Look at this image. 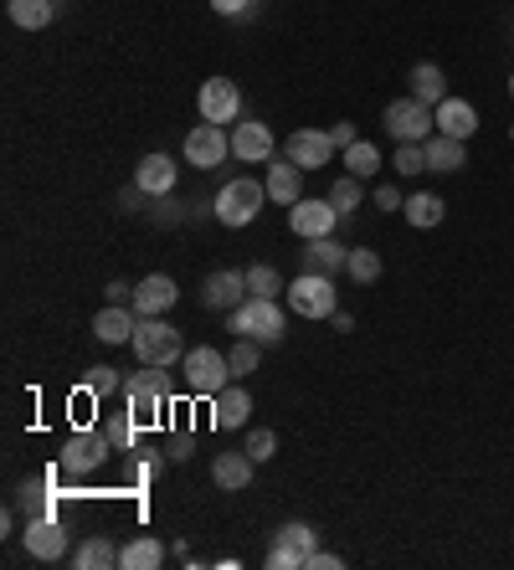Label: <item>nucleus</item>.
I'll return each mask as SVG.
<instances>
[{
    "label": "nucleus",
    "instance_id": "24",
    "mask_svg": "<svg viewBox=\"0 0 514 570\" xmlns=\"http://www.w3.org/2000/svg\"><path fill=\"white\" fill-rule=\"evenodd\" d=\"M344 263H350V247H340L335 236H314L304 247V272H325V278H335V272H344Z\"/></svg>",
    "mask_w": 514,
    "mask_h": 570
},
{
    "label": "nucleus",
    "instance_id": "8",
    "mask_svg": "<svg viewBox=\"0 0 514 570\" xmlns=\"http://www.w3.org/2000/svg\"><path fill=\"white\" fill-rule=\"evenodd\" d=\"M165 402H171V391H165V370L144 365L139 375L124 381V406L139 417V427H150V421L165 417Z\"/></svg>",
    "mask_w": 514,
    "mask_h": 570
},
{
    "label": "nucleus",
    "instance_id": "18",
    "mask_svg": "<svg viewBox=\"0 0 514 570\" xmlns=\"http://www.w3.org/2000/svg\"><path fill=\"white\" fill-rule=\"evenodd\" d=\"M135 329H139L135 303H129V309H124V303H108V309L93 314V335H98L103 345H135Z\"/></svg>",
    "mask_w": 514,
    "mask_h": 570
},
{
    "label": "nucleus",
    "instance_id": "6",
    "mask_svg": "<svg viewBox=\"0 0 514 570\" xmlns=\"http://www.w3.org/2000/svg\"><path fill=\"white\" fill-rule=\"evenodd\" d=\"M381 124H386V135L396 139V144H422V139L437 135V118H432L428 103H417L407 93V98L386 103V114H381Z\"/></svg>",
    "mask_w": 514,
    "mask_h": 570
},
{
    "label": "nucleus",
    "instance_id": "16",
    "mask_svg": "<svg viewBox=\"0 0 514 570\" xmlns=\"http://www.w3.org/2000/svg\"><path fill=\"white\" fill-rule=\"evenodd\" d=\"M247 299V272L237 268H217V272H206V283H201V303L206 309H237V303Z\"/></svg>",
    "mask_w": 514,
    "mask_h": 570
},
{
    "label": "nucleus",
    "instance_id": "42",
    "mask_svg": "<svg viewBox=\"0 0 514 570\" xmlns=\"http://www.w3.org/2000/svg\"><path fill=\"white\" fill-rule=\"evenodd\" d=\"M103 293H108V303H135V283H124V278H114Z\"/></svg>",
    "mask_w": 514,
    "mask_h": 570
},
{
    "label": "nucleus",
    "instance_id": "5",
    "mask_svg": "<svg viewBox=\"0 0 514 570\" xmlns=\"http://www.w3.org/2000/svg\"><path fill=\"white\" fill-rule=\"evenodd\" d=\"M283 293H289V309L299 314V319H329V314L340 309L335 278H325V272H299Z\"/></svg>",
    "mask_w": 514,
    "mask_h": 570
},
{
    "label": "nucleus",
    "instance_id": "32",
    "mask_svg": "<svg viewBox=\"0 0 514 570\" xmlns=\"http://www.w3.org/2000/svg\"><path fill=\"white\" fill-rule=\"evenodd\" d=\"M329 201H335V211H340V217L360 211V206H365V181H360V175H340V181L329 185Z\"/></svg>",
    "mask_w": 514,
    "mask_h": 570
},
{
    "label": "nucleus",
    "instance_id": "1",
    "mask_svg": "<svg viewBox=\"0 0 514 570\" xmlns=\"http://www.w3.org/2000/svg\"><path fill=\"white\" fill-rule=\"evenodd\" d=\"M289 324H283V309L278 299H247L232 309V339H257V345H283Z\"/></svg>",
    "mask_w": 514,
    "mask_h": 570
},
{
    "label": "nucleus",
    "instance_id": "2",
    "mask_svg": "<svg viewBox=\"0 0 514 570\" xmlns=\"http://www.w3.org/2000/svg\"><path fill=\"white\" fill-rule=\"evenodd\" d=\"M262 201H268V185L237 175V181H226L222 190H217V201H211V217L237 232V226H253L257 211H262Z\"/></svg>",
    "mask_w": 514,
    "mask_h": 570
},
{
    "label": "nucleus",
    "instance_id": "26",
    "mask_svg": "<svg viewBox=\"0 0 514 570\" xmlns=\"http://www.w3.org/2000/svg\"><path fill=\"white\" fill-rule=\"evenodd\" d=\"M407 83H411V98L428 103V108H437V103L447 98V78H443V68H437V62H417Z\"/></svg>",
    "mask_w": 514,
    "mask_h": 570
},
{
    "label": "nucleus",
    "instance_id": "37",
    "mask_svg": "<svg viewBox=\"0 0 514 570\" xmlns=\"http://www.w3.org/2000/svg\"><path fill=\"white\" fill-rule=\"evenodd\" d=\"M392 170L396 175H422V170H428V150H422V144H396Z\"/></svg>",
    "mask_w": 514,
    "mask_h": 570
},
{
    "label": "nucleus",
    "instance_id": "36",
    "mask_svg": "<svg viewBox=\"0 0 514 570\" xmlns=\"http://www.w3.org/2000/svg\"><path fill=\"white\" fill-rule=\"evenodd\" d=\"M87 396H114V391H124V381H119V370L114 365H93L87 370Z\"/></svg>",
    "mask_w": 514,
    "mask_h": 570
},
{
    "label": "nucleus",
    "instance_id": "44",
    "mask_svg": "<svg viewBox=\"0 0 514 570\" xmlns=\"http://www.w3.org/2000/svg\"><path fill=\"white\" fill-rule=\"evenodd\" d=\"M247 5H253V0H211V11H217V16H242Z\"/></svg>",
    "mask_w": 514,
    "mask_h": 570
},
{
    "label": "nucleus",
    "instance_id": "28",
    "mask_svg": "<svg viewBox=\"0 0 514 570\" xmlns=\"http://www.w3.org/2000/svg\"><path fill=\"white\" fill-rule=\"evenodd\" d=\"M5 16L16 21L21 32H42V26H51L57 5L51 0H5Z\"/></svg>",
    "mask_w": 514,
    "mask_h": 570
},
{
    "label": "nucleus",
    "instance_id": "3",
    "mask_svg": "<svg viewBox=\"0 0 514 570\" xmlns=\"http://www.w3.org/2000/svg\"><path fill=\"white\" fill-rule=\"evenodd\" d=\"M135 354H139V365L171 370L175 360H186L180 329H175V324H165V314H160V319H139V329H135Z\"/></svg>",
    "mask_w": 514,
    "mask_h": 570
},
{
    "label": "nucleus",
    "instance_id": "19",
    "mask_svg": "<svg viewBox=\"0 0 514 570\" xmlns=\"http://www.w3.org/2000/svg\"><path fill=\"white\" fill-rule=\"evenodd\" d=\"M247 417H253V396L242 386H226L211 396V427H222V432H237V427H247Z\"/></svg>",
    "mask_w": 514,
    "mask_h": 570
},
{
    "label": "nucleus",
    "instance_id": "40",
    "mask_svg": "<svg viewBox=\"0 0 514 570\" xmlns=\"http://www.w3.org/2000/svg\"><path fill=\"white\" fill-rule=\"evenodd\" d=\"M371 201H376V211H401V206H407V196H401L396 185H376V196H371Z\"/></svg>",
    "mask_w": 514,
    "mask_h": 570
},
{
    "label": "nucleus",
    "instance_id": "35",
    "mask_svg": "<svg viewBox=\"0 0 514 570\" xmlns=\"http://www.w3.org/2000/svg\"><path fill=\"white\" fill-rule=\"evenodd\" d=\"M278 272L268 268V263H253V268H247V293H253V299H278Z\"/></svg>",
    "mask_w": 514,
    "mask_h": 570
},
{
    "label": "nucleus",
    "instance_id": "47",
    "mask_svg": "<svg viewBox=\"0 0 514 570\" xmlns=\"http://www.w3.org/2000/svg\"><path fill=\"white\" fill-rule=\"evenodd\" d=\"M510 98H514V78H510Z\"/></svg>",
    "mask_w": 514,
    "mask_h": 570
},
{
    "label": "nucleus",
    "instance_id": "21",
    "mask_svg": "<svg viewBox=\"0 0 514 570\" xmlns=\"http://www.w3.org/2000/svg\"><path fill=\"white\" fill-rule=\"evenodd\" d=\"M175 181H180V170H175L171 154H144L135 170V185L144 190V196H171Z\"/></svg>",
    "mask_w": 514,
    "mask_h": 570
},
{
    "label": "nucleus",
    "instance_id": "23",
    "mask_svg": "<svg viewBox=\"0 0 514 570\" xmlns=\"http://www.w3.org/2000/svg\"><path fill=\"white\" fill-rule=\"evenodd\" d=\"M268 201H278V206H293V201H304V170L293 165L289 154L278 160V165H268Z\"/></svg>",
    "mask_w": 514,
    "mask_h": 570
},
{
    "label": "nucleus",
    "instance_id": "38",
    "mask_svg": "<svg viewBox=\"0 0 514 570\" xmlns=\"http://www.w3.org/2000/svg\"><path fill=\"white\" fill-rule=\"evenodd\" d=\"M242 447H247V457H253V463H268V457L278 453V432L257 427V432H247V442H242Z\"/></svg>",
    "mask_w": 514,
    "mask_h": 570
},
{
    "label": "nucleus",
    "instance_id": "14",
    "mask_svg": "<svg viewBox=\"0 0 514 570\" xmlns=\"http://www.w3.org/2000/svg\"><path fill=\"white\" fill-rule=\"evenodd\" d=\"M26 550H32V560H62L68 555V530L62 524L51 520V514H36V520H26Z\"/></svg>",
    "mask_w": 514,
    "mask_h": 570
},
{
    "label": "nucleus",
    "instance_id": "13",
    "mask_svg": "<svg viewBox=\"0 0 514 570\" xmlns=\"http://www.w3.org/2000/svg\"><path fill=\"white\" fill-rule=\"evenodd\" d=\"M289 226H293V236H304V242H314V236H335V226H340V211H335V201H293V211H289Z\"/></svg>",
    "mask_w": 514,
    "mask_h": 570
},
{
    "label": "nucleus",
    "instance_id": "27",
    "mask_svg": "<svg viewBox=\"0 0 514 570\" xmlns=\"http://www.w3.org/2000/svg\"><path fill=\"white\" fill-rule=\"evenodd\" d=\"M160 560H165V545L154 535H139L119 550V570H160Z\"/></svg>",
    "mask_w": 514,
    "mask_h": 570
},
{
    "label": "nucleus",
    "instance_id": "15",
    "mask_svg": "<svg viewBox=\"0 0 514 570\" xmlns=\"http://www.w3.org/2000/svg\"><path fill=\"white\" fill-rule=\"evenodd\" d=\"M175 299H180V288H175V278H165V272H150L144 283H135V314L139 319H160V314H171Z\"/></svg>",
    "mask_w": 514,
    "mask_h": 570
},
{
    "label": "nucleus",
    "instance_id": "48",
    "mask_svg": "<svg viewBox=\"0 0 514 570\" xmlns=\"http://www.w3.org/2000/svg\"><path fill=\"white\" fill-rule=\"evenodd\" d=\"M510 139H514V124H510Z\"/></svg>",
    "mask_w": 514,
    "mask_h": 570
},
{
    "label": "nucleus",
    "instance_id": "41",
    "mask_svg": "<svg viewBox=\"0 0 514 570\" xmlns=\"http://www.w3.org/2000/svg\"><path fill=\"white\" fill-rule=\"evenodd\" d=\"M304 570H344V560H340V555H329V550H314Z\"/></svg>",
    "mask_w": 514,
    "mask_h": 570
},
{
    "label": "nucleus",
    "instance_id": "11",
    "mask_svg": "<svg viewBox=\"0 0 514 570\" xmlns=\"http://www.w3.org/2000/svg\"><path fill=\"white\" fill-rule=\"evenodd\" d=\"M335 139H329V129H293L289 139H283V154H289L299 170H319V165H329L335 160Z\"/></svg>",
    "mask_w": 514,
    "mask_h": 570
},
{
    "label": "nucleus",
    "instance_id": "12",
    "mask_svg": "<svg viewBox=\"0 0 514 570\" xmlns=\"http://www.w3.org/2000/svg\"><path fill=\"white\" fill-rule=\"evenodd\" d=\"M201 118L206 124H237L242 114V88L232 78H206L201 83Z\"/></svg>",
    "mask_w": 514,
    "mask_h": 570
},
{
    "label": "nucleus",
    "instance_id": "7",
    "mask_svg": "<svg viewBox=\"0 0 514 570\" xmlns=\"http://www.w3.org/2000/svg\"><path fill=\"white\" fill-rule=\"evenodd\" d=\"M314 550H319V535H314L304 520L278 524V535H273V545H268V555H262V566L268 570H304Z\"/></svg>",
    "mask_w": 514,
    "mask_h": 570
},
{
    "label": "nucleus",
    "instance_id": "31",
    "mask_svg": "<svg viewBox=\"0 0 514 570\" xmlns=\"http://www.w3.org/2000/svg\"><path fill=\"white\" fill-rule=\"evenodd\" d=\"M344 170L350 175H360V181H371L381 170V150L371 144V139H355V144H344Z\"/></svg>",
    "mask_w": 514,
    "mask_h": 570
},
{
    "label": "nucleus",
    "instance_id": "4",
    "mask_svg": "<svg viewBox=\"0 0 514 570\" xmlns=\"http://www.w3.org/2000/svg\"><path fill=\"white\" fill-rule=\"evenodd\" d=\"M186 386L190 396H201V402H211L217 391L232 386V360H226L222 350H211V345H196V350H186Z\"/></svg>",
    "mask_w": 514,
    "mask_h": 570
},
{
    "label": "nucleus",
    "instance_id": "20",
    "mask_svg": "<svg viewBox=\"0 0 514 570\" xmlns=\"http://www.w3.org/2000/svg\"><path fill=\"white\" fill-rule=\"evenodd\" d=\"M253 457H247V447L242 453H217L211 457V484L222 488V493H242V488L253 484Z\"/></svg>",
    "mask_w": 514,
    "mask_h": 570
},
{
    "label": "nucleus",
    "instance_id": "22",
    "mask_svg": "<svg viewBox=\"0 0 514 570\" xmlns=\"http://www.w3.org/2000/svg\"><path fill=\"white\" fill-rule=\"evenodd\" d=\"M432 118H437V135H453V139H468L479 129V108L468 98H443L432 108Z\"/></svg>",
    "mask_w": 514,
    "mask_h": 570
},
{
    "label": "nucleus",
    "instance_id": "49",
    "mask_svg": "<svg viewBox=\"0 0 514 570\" xmlns=\"http://www.w3.org/2000/svg\"><path fill=\"white\" fill-rule=\"evenodd\" d=\"M510 47H514V42H510Z\"/></svg>",
    "mask_w": 514,
    "mask_h": 570
},
{
    "label": "nucleus",
    "instance_id": "39",
    "mask_svg": "<svg viewBox=\"0 0 514 570\" xmlns=\"http://www.w3.org/2000/svg\"><path fill=\"white\" fill-rule=\"evenodd\" d=\"M257 350H262L257 339H237L232 354H226V360H232V375H253V370H257Z\"/></svg>",
    "mask_w": 514,
    "mask_h": 570
},
{
    "label": "nucleus",
    "instance_id": "46",
    "mask_svg": "<svg viewBox=\"0 0 514 570\" xmlns=\"http://www.w3.org/2000/svg\"><path fill=\"white\" fill-rule=\"evenodd\" d=\"M171 457H175V463H186V457H190V437H175V442H171Z\"/></svg>",
    "mask_w": 514,
    "mask_h": 570
},
{
    "label": "nucleus",
    "instance_id": "17",
    "mask_svg": "<svg viewBox=\"0 0 514 570\" xmlns=\"http://www.w3.org/2000/svg\"><path fill=\"white\" fill-rule=\"evenodd\" d=\"M232 154H237L242 165H262V160H273V129L257 124V118L237 124V129H232Z\"/></svg>",
    "mask_w": 514,
    "mask_h": 570
},
{
    "label": "nucleus",
    "instance_id": "25",
    "mask_svg": "<svg viewBox=\"0 0 514 570\" xmlns=\"http://www.w3.org/2000/svg\"><path fill=\"white\" fill-rule=\"evenodd\" d=\"M422 150H428V170H437V175H453V170L468 165V150H463V139H453V135L422 139Z\"/></svg>",
    "mask_w": 514,
    "mask_h": 570
},
{
    "label": "nucleus",
    "instance_id": "34",
    "mask_svg": "<svg viewBox=\"0 0 514 570\" xmlns=\"http://www.w3.org/2000/svg\"><path fill=\"white\" fill-rule=\"evenodd\" d=\"M103 432L114 437V453H129V447H135V432H139V417H135V411H129V406H124V411H119V417H114V421H108Z\"/></svg>",
    "mask_w": 514,
    "mask_h": 570
},
{
    "label": "nucleus",
    "instance_id": "10",
    "mask_svg": "<svg viewBox=\"0 0 514 570\" xmlns=\"http://www.w3.org/2000/svg\"><path fill=\"white\" fill-rule=\"evenodd\" d=\"M114 453V437L108 432H72L68 447H62V473H72V478H83V473H93L103 463V457Z\"/></svg>",
    "mask_w": 514,
    "mask_h": 570
},
{
    "label": "nucleus",
    "instance_id": "45",
    "mask_svg": "<svg viewBox=\"0 0 514 570\" xmlns=\"http://www.w3.org/2000/svg\"><path fill=\"white\" fill-rule=\"evenodd\" d=\"M329 324H335V329H340V335H350V329H355V319H350V314H344V309H335V314H329Z\"/></svg>",
    "mask_w": 514,
    "mask_h": 570
},
{
    "label": "nucleus",
    "instance_id": "43",
    "mask_svg": "<svg viewBox=\"0 0 514 570\" xmlns=\"http://www.w3.org/2000/svg\"><path fill=\"white\" fill-rule=\"evenodd\" d=\"M329 139H335L340 150H344V144H355V124H344V118H340V124H329Z\"/></svg>",
    "mask_w": 514,
    "mask_h": 570
},
{
    "label": "nucleus",
    "instance_id": "9",
    "mask_svg": "<svg viewBox=\"0 0 514 570\" xmlns=\"http://www.w3.org/2000/svg\"><path fill=\"white\" fill-rule=\"evenodd\" d=\"M232 154V135H226L222 124H196L186 135V165H196V170H217Z\"/></svg>",
    "mask_w": 514,
    "mask_h": 570
},
{
    "label": "nucleus",
    "instance_id": "33",
    "mask_svg": "<svg viewBox=\"0 0 514 570\" xmlns=\"http://www.w3.org/2000/svg\"><path fill=\"white\" fill-rule=\"evenodd\" d=\"M344 272H350L355 283H376L381 272H386V263H381L376 247H350V263H344Z\"/></svg>",
    "mask_w": 514,
    "mask_h": 570
},
{
    "label": "nucleus",
    "instance_id": "30",
    "mask_svg": "<svg viewBox=\"0 0 514 570\" xmlns=\"http://www.w3.org/2000/svg\"><path fill=\"white\" fill-rule=\"evenodd\" d=\"M443 196H432V190H417V196H407V206H401V217L417 226V232H428V226H437L443 221Z\"/></svg>",
    "mask_w": 514,
    "mask_h": 570
},
{
    "label": "nucleus",
    "instance_id": "29",
    "mask_svg": "<svg viewBox=\"0 0 514 570\" xmlns=\"http://www.w3.org/2000/svg\"><path fill=\"white\" fill-rule=\"evenodd\" d=\"M72 566L78 570H114L119 566V550H114V539L87 535L83 545H78V555H72Z\"/></svg>",
    "mask_w": 514,
    "mask_h": 570
}]
</instances>
